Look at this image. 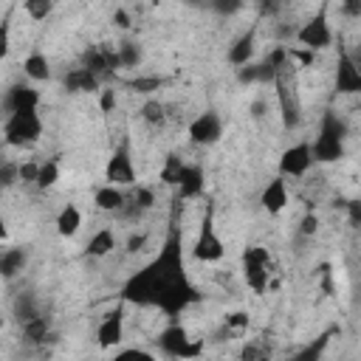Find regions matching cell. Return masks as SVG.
I'll use <instances>...</instances> for the list:
<instances>
[{"label": "cell", "instance_id": "cell-1", "mask_svg": "<svg viewBox=\"0 0 361 361\" xmlns=\"http://www.w3.org/2000/svg\"><path fill=\"white\" fill-rule=\"evenodd\" d=\"M121 302L135 307H155L164 316L175 319L192 305L200 302V290L186 274L183 259V237L172 228L152 259H147L138 271H133L121 285Z\"/></svg>", "mask_w": 361, "mask_h": 361}, {"label": "cell", "instance_id": "cell-2", "mask_svg": "<svg viewBox=\"0 0 361 361\" xmlns=\"http://www.w3.org/2000/svg\"><path fill=\"white\" fill-rule=\"evenodd\" d=\"M344 138H347V124L336 110H324L319 130L310 141L313 164H336L344 158Z\"/></svg>", "mask_w": 361, "mask_h": 361}, {"label": "cell", "instance_id": "cell-3", "mask_svg": "<svg viewBox=\"0 0 361 361\" xmlns=\"http://www.w3.org/2000/svg\"><path fill=\"white\" fill-rule=\"evenodd\" d=\"M42 133H45V124L39 110H17L3 118V141L14 149L34 147L42 138Z\"/></svg>", "mask_w": 361, "mask_h": 361}, {"label": "cell", "instance_id": "cell-4", "mask_svg": "<svg viewBox=\"0 0 361 361\" xmlns=\"http://www.w3.org/2000/svg\"><path fill=\"white\" fill-rule=\"evenodd\" d=\"M155 347L161 350V355L172 358V361H195L203 353V341L192 338L189 330L178 322L166 324L158 336H155Z\"/></svg>", "mask_w": 361, "mask_h": 361}, {"label": "cell", "instance_id": "cell-5", "mask_svg": "<svg viewBox=\"0 0 361 361\" xmlns=\"http://www.w3.org/2000/svg\"><path fill=\"white\" fill-rule=\"evenodd\" d=\"M271 268H274V259H271L268 248H262V245H245V251L240 257V271H243V282L248 285L251 293L262 296L268 290Z\"/></svg>", "mask_w": 361, "mask_h": 361}, {"label": "cell", "instance_id": "cell-6", "mask_svg": "<svg viewBox=\"0 0 361 361\" xmlns=\"http://www.w3.org/2000/svg\"><path fill=\"white\" fill-rule=\"evenodd\" d=\"M192 257L197 262H220L226 257V243L217 234V223H214V209L206 206L200 226H197V237L192 243Z\"/></svg>", "mask_w": 361, "mask_h": 361}, {"label": "cell", "instance_id": "cell-7", "mask_svg": "<svg viewBox=\"0 0 361 361\" xmlns=\"http://www.w3.org/2000/svg\"><path fill=\"white\" fill-rule=\"evenodd\" d=\"M293 39L299 42V48L316 54V51H324L333 45L336 34H333V25L327 20V6H322L313 17H307L296 31H293Z\"/></svg>", "mask_w": 361, "mask_h": 361}, {"label": "cell", "instance_id": "cell-8", "mask_svg": "<svg viewBox=\"0 0 361 361\" xmlns=\"http://www.w3.org/2000/svg\"><path fill=\"white\" fill-rule=\"evenodd\" d=\"M138 178H135V161H133V152H130V141H121L113 147L107 164H104V183L110 186H133Z\"/></svg>", "mask_w": 361, "mask_h": 361}, {"label": "cell", "instance_id": "cell-9", "mask_svg": "<svg viewBox=\"0 0 361 361\" xmlns=\"http://www.w3.org/2000/svg\"><path fill=\"white\" fill-rule=\"evenodd\" d=\"M124 302H118L116 307H110L99 324H96V347L99 350H118L121 341H124V324H127V316H124Z\"/></svg>", "mask_w": 361, "mask_h": 361}, {"label": "cell", "instance_id": "cell-10", "mask_svg": "<svg viewBox=\"0 0 361 361\" xmlns=\"http://www.w3.org/2000/svg\"><path fill=\"white\" fill-rule=\"evenodd\" d=\"M223 127L226 124H223V116L217 110H203L186 127L189 144H195V147H212V144H217L223 138Z\"/></svg>", "mask_w": 361, "mask_h": 361}, {"label": "cell", "instance_id": "cell-11", "mask_svg": "<svg viewBox=\"0 0 361 361\" xmlns=\"http://www.w3.org/2000/svg\"><path fill=\"white\" fill-rule=\"evenodd\" d=\"M313 169V152H310V141L302 138V141H293L290 147L282 149L279 155V178H305L307 172Z\"/></svg>", "mask_w": 361, "mask_h": 361}, {"label": "cell", "instance_id": "cell-12", "mask_svg": "<svg viewBox=\"0 0 361 361\" xmlns=\"http://www.w3.org/2000/svg\"><path fill=\"white\" fill-rule=\"evenodd\" d=\"M288 71V68H285ZM285 71L274 79V87H276V104H279V116H282V124L285 130H293L302 124V102H299V93H296V85H290L285 79Z\"/></svg>", "mask_w": 361, "mask_h": 361}, {"label": "cell", "instance_id": "cell-13", "mask_svg": "<svg viewBox=\"0 0 361 361\" xmlns=\"http://www.w3.org/2000/svg\"><path fill=\"white\" fill-rule=\"evenodd\" d=\"M288 203H290L288 180L279 178V175H274V178L262 186V192H259V206H262V212H268V214H282V212L288 209Z\"/></svg>", "mask_w": 361, "mask_h": 361}, {"label": "cell", "instance_id": "cell-14", "mask_svg": "<svg viewBox=\"0 0 361 361\" xmlns=\"http://www.w3.org/2000/svg\"><path fill=\"white\" fill-rule=\"evenodd\" d=\"M336 90L341 96L361 93V68H358V62L350 54H341L338 56V65H336Z\"/></svg>", "mask_w": 361, "mask_h": 361}, {"label": "cell", "instance_id": "cell-15", "mask_svg": "<svg viewBox=\"0 0 361 361\" xmlns=\"http://www.w3.org/2000/svg\"><path fill=\"white\" fill-rule=\"evenodd\" d=\"M254 54H257V28H248V31H243V34L228 45L226 59H228V65H231L234 71H240V68H245V65L254 62Z\"/></svg>", "mask_w": 361, "mask_h": 361}, {"label": "cell", "instance_id": "cell-16", "mask_svg": "<svg viewBox=\"0 0 361 361\" xmlns=\"http://www.w3.org/2000/svg\"><path fill=\"white\" fill-rule=\"evenodd\" d=\"M39 102H42V96H39V90L34 85L17 82V85H11L6 90V110L8 113H17V110H39Z\"/></svg>", "mask_w": 361, "mask_h": 361}, {"label": "cell", "instance_id": "cell-17", "mask_svg": "<svg viewBox=\"0 0 361 361\" xmlns=\"http://www.w3.org/2000/svg\"><path fill=\"white\" fill-rule=\"evenodd\" d=\"M175 189H178V195H180L183 200H195V197H200V195H203V189H206L203 169H200L197 164L183 161V169H180V175H178Z\"/></svg>", "mask_w": 361, "mask_h": 361}, {"label": "cell", "instance_id": "cell-18", "mask_svg": "<svg viewBox=\"0 0 361 361\" xmlns=\"http://www.w3.org/2000/svg\"><path fill=\"white\" fill-rule=\"evenodd\" d=\"M82 226H85V214H82V209L76 203H65L54 217V228H56V234L62 240H73L82 231Z\"/></svg>", "mask_w": 361, "mask_h": 361}, {"label": "cell", "instance_id": "cell-19", "mask_svg": "<svg viewBox=\"0 0 361 361\" xmlns=\"http://www.w3.org/2000/svg\"><path fill=\"white\" fill-rule=\"evenodd\" d=\"M62 85L68 93H99L102 90V79L90 71V68H71L65 76H62Z\"/></svg>", "mask_w": 361, "mask_h": 361}, {"label": "cell", "instance_id": "cell-20", "mask_svg": "<svg viewBox=\"0 0 361 361\" xmlns=\"http://www.w3.org/2000/svg\"><path fill=\"white\" fill-rule=\"evenodd\" d=\"M116 245H118L116 231H113L110 226H102V228H96V231L90 234V240H87V245H85V254H87L90 259H104L107 254L116 251Z\"/></svg>", "mask_w": 361, "mask_h": 361}, {"label": "cell", "instance_id": "cell-21", "mask_svg": "<svg viewBox=\"0 0 361 361\" xmlns=\"http://www.w3.org/2000/svg\"><path fill=\"white\" fill-rule=\"evenodd\" d=\"M93 203H96V209H102V212H124L127 195H124V189H118V186L102 183V186L93 189Z\"/></svg>", "mask_w": 361, "mask_h": 361}, {"label": "cell", "instance_id": "cell-22", "mask_svg": "<svg viewBox=\"0 0 361 361\" xmlns=\"http://www.w3.org/2000/svg\"><path fill=\"white\" fill-rule=\"evenodd\" d=\"M28 265V248L23 245H14V248H6L0 251V276L3 279H14L25 271Z\"/></svg>", "mask_w": 361, "mask_h": 361}, {"label": "cell", "instance_id": "cell-23", "mask_svg": "<svg viewBox=\"0 0 361 361\" xmlns=\"http://www.w3.org/2000/svg\"><path fill=\"white\" fill-rule=\"evenodd\" d=\"M23 73H25L28 82H48L54 76V68H51V59L42 51H31L23 59Z\"/></svg>", "mask_w": 361, "mask_h": 361}, {"label": "cell", "instance_id": "cell-24", "mask_svg": "<svg viewBox=\"0 0 361 361\" xmlns=\"http://www.w3.org/2000/svg\"><path fill=\"white\" fill-rule=\"evenodd\" d=\"M330 330L327 333H322V336H316L313 341H307V344H302L296 353H290L285 361H324V353H327V347H330Z\"/></svg>", "mask_w": 361, "mask_h": 361}, {"label": "cell", "instance_id": "cell-25", "mask_svg": "<svg viewBox=\"0 0 361 361\" xmlns=\"http://www.w3.org/2000/svg\"><path fill=\"white\" fill-rule=\"evenodd\" d=\"M59 178H62V164H59V158H45V161H39V172H37L34 186H37L39 192H48V189H54V186L59 183Z\"/></svg>", "mask_w": 361, "mask_h": 361}, {"label": "cell", "instance_id": "cell-26", "mask_svg": "<svg viewBox=\"0 0 361 361\" xmlns=\"http://www.w3.org/2000/svg\"><path fill=\"white\" fill-rule=\"evenodd\" d=\"M20 327H23V336H25L28 344H42L48 338V330H51V324H48V319L42 313H34V316L23 319Z\"/></svg>", "mask_w": 361, "mask_h": 361}, {"label": "cell", "instance_id": "cell-27", "mask_svg": "<svg viewBox=\"0 0 361 361\" xmlns=\"http://www.w3.org/2000/svg\"><path fill=\"white\" fill-rule=\"evenodd\" d=\"M116 56H118V68L135 71V68L144 62V48H141L135 39H124V42L116 45Z\"/></svg>", "mask_w": 361, "mask_h": 361}, {"label": "cell", "instance_id": "cell-28", "mask_svg": "<svg viewBox=\"0 0 361 361\" xmlns=\"http://www.w3.org/2000/svg\"><path fill=\"white\" fill-rule=\"evenodd\" d=\"M166 85V79L164 76H158V73H135L133 79H130V87L135 90V93H141V96H149V93H155L158 87H164Z\"/></svg>", "mask_w": 361, "mask_h": 361}, {"label": "cell", "instance_id": "cell-29", "mask_svg": "<svg viewBox=\"0 0 361 361\" xmlns=\"http://www.w3.org/2000/svg\"><path fill=\"white\" fill-rule=\"evenodd\" d=\"M141 118L149 127H164L166 124V104L158 102V99H147L144 107H141Z\"/></svg>", "mask_w": 361, "mask_h": 361}, {"label": "cell", "instance_id": "cell-30", "mask_svg": "<svg viewBox=\"0 0 361 361\" xmlns=\"http://www.w3.org/2000/svg\"><path fill=\"white\" fill-rule=\"evenodd\" d=\"M180 169H183V161H180V155H178V152H169V155L164 158V166H161L158 178H161L166 186H175V183H178V175H180Z\"/></svg>", "mask_w": 361, "mask_h": 361}, {"label": "cell", "instance_id": "cell-31", "mask_svg": "<svg viewBox=\"0 0 361 361\" xmlns=\"http://www.w3.org/2000/svg\"><path fill=\"white\" fill-rule=\"evenodd\" d=\"M107 361H161V358L144 347H118Z\"/></svg>", "mask_w": 361, "mask_h": 361}, {"label": "cell", "instance_id": "cell-32", "mask_svg": "<svg viewBox=\"0 0 361 361\" xmlns=\"http://www.w3.org/2000/svg\"><path fill=\"white\" fill-rule=\"evenodd\" d=\"M23 11L28 14V20L34 23H42L54 14V0H25L23 3Z\"/></svg>", "mask_w": 361, "mask_h": 361}, {"label": "cell", "instance_id": "cell-33", "mask_svg": "<svg viewBox=\"0 0 361 361\" xmlns=\"http://www.w3.org/2000/svg\"><path fill=\"white\" fill-rule=\"evenodd\" d=\"M152 203H155V195H152V189H149V186H141V183H135V192H133V209H135V214H141V212L152 209Z\"/></svg>", "mask_w": 361, "mask_h": 361}, {"label": "cell", "instance_id": "cell-34", "mask_svg": "<svg viewBox=\"0 0 361 361\" xmlns=\"http://www.w3.org/2000/svg\"><path fill=\"white\" fill-rule=\"evenodd\" d=\"M39 172V161H20L17 164V180L20 183H34Z\"/></svg>", "mask_w": 361, "mask_h": 361}, {"label": "cell", "instance_id": "cell-35", "mask_svg": "<svg viewBox=\"0 0 361 361\" xmlns=\"http://www.w3.org/2000/svg\"><path fill=\"white\" fill-rule=\"evenodd\" d=\"M11 54V17L0 20V62Z\"/></svg>", "mask_w": 361, "mask_h": 361}, {"label": "cell", "instance_id": "cell-36", "mask_svg": "<svg viewBox=\"0 0 361 361\" xmlns=\"http://www.w3.org/2000/svg\"><path fill=\"white\" fill-rule=\"evenodd\" d=\"M116 107H118V93L113 87H104L102 85V90H99V110L102 113H113Z\"/></svg>", "mask_w": 361, "mask_h": 361}, {"label": "cell", "instance_id": "cell-37", "mask_svg": "<svg viewBox=\"0 0 361 361\" xmlns=\"http://www.w3.org/2000/svg\"><path fill=\"white\" fill-rule=\"evenodd\" d=\"M226 333H240V330H248V313H243V310H234V313H228L226 316Z\"/></svg>", "mask_w": 361, "mask_h": 361}, {"label": "cell", "instance_id": "cell-38", "mask_svg": "<svg viewBox=\"0 0 361 361\" xmlns=\"http://www.w3.org/2000/svg\"><path fill=\"white\" fill-rule=\"evenodd\" d=\"M14 183H20L17 180V164H3L0 166V189H8Z\"/></svg>", "mask_w": 361, "mask_h": 361}, {"label": "cell", "instance_id": "cell-39", "mask_svg": "<svg viewBox=\"0 0 361 361\" xmlns=\"http://www.w3.org/2000/svg\"><path fill=\"white\" fill-rule=\"evenodd\" d=\"M316 231H319V217L310 212V214L302 217V223H299V234H302V237H316Z\"/></svg>", "mask_w": 361, "mask_h": 361}, {"label": "cell", "instance_id": "cell-40", "mask_svg": "<svg viewBox=\"0 0 361 361\" xmlns=\"http://www.w3.org/2000/svg\"><path fill=\"white\" fill-rule=\"evenodd\" d=\"M147 240H149V237H147L144 231H135V234H130V237H127L124 251H127V254H138V251L147 245Z\"/></svg>", "mask_w": 361, "mask_h": 361}, {"label": "cell", "instance_id": "cell-41", "mask_svg": "<svg viewBox=\"0 0 361 361\" xmlns=\"http://www.w3.org/2000/svg\"><path fill=\"white\" fill-rule=\"evenodd\" d=\"M113 23H116L118 28H130V14H127V8H116V11H113Z\"/></svg>", "mask_w": 361, "mask_h": 361}, {"label": "cell", "instance_id": "cell-42", "mask_svg": "<svg viewBox=\"0 0 361 361\" xmlns=\"http://www.w3.org/2000/svg\"><path fill=\"white\" fill-rule=\"evenodd\" d=\"M265 110H268V102H265V99H254V102H251V116H254V118H262Z\"/></svg>", "mask_w": 361, "mask_h": 361}, {"label": "cell", "instance_id": "cell-43", "mask_svg": "<svg viewBox=\"0 0 361 361\" xmlns=\"http://www.w3.org/2000/svg\"><path fill=\"white\" fill-rule=\"evenodd\" d=\"M3 243H8V223H6V214H3V209H0V245Z\"/></svg>", "mask_w": 361, "mask_h": 361}, {"label": "cell", "instance_id": "cell-44", "mask_svg": "<svg viewBox=\"0 0 361 361\" xmlns=\"http://www.w3.org/2000/svg\"><path fill=\"white\" fill-rule=\"evenodd\" d=\"M254 361H268V358H265V355H259V358H254Z\"/></svg>", "mask_w": 361, "mask_h": 361}, {"label": "cell", "instance_id": "cell-45", "mask_svg": "<svg viewBox=\"0 0 361 361\" xmlns=\"http://www.w3.org/2000/svg\"><path fill=\"white\" fill-rule=\"evenodd\" d=\"M0 327H3V319H0Z\"/></svg>", "mask_w": 361, "mask_h": 361}]
</instances>
